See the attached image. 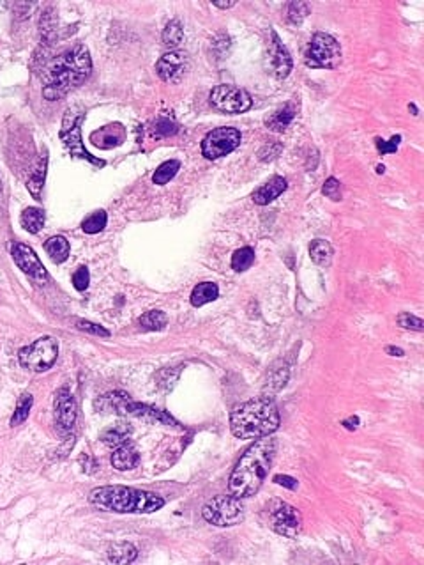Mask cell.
Listing matches in <instances>:
<instances>
[{
	"mask_svg": "<svg viewBox=\"0 0 424 565\" xmlns=\"http://www.w3.org/2000/svg\"><path fill=\"white\" fill-rule=\"evenodd\" d=\"M399 142H401V137H399V135L393 137L389 142L382 140V138H377V149L380 151L382 154L396 153V149H398V146H399Z\"/></svg>",
	"mask_w": 424,
	"mask_h": 565,
	"instance_id": "cell-41",
	"label": "cell"
},
{
	"mask_svg": "<svg viewBox=\"0 0 424 565\" xmlns=\"http://www.w3.org/2000/svg\"><path fill=\"white\" fill-rule=\"evenodd\" d=\"M55 407V424L60 434H69L77 422V403L68 388H60L53 401Z\"/></svg>",
	"mask_w": 424,
	"mask_h": 565,
	"instance_id": "cell-12",
	"label": "cell"
},
{
	"mask_svg": "<svg viewBox=\"0 0 424 565\" xmlns=\"http://www.w3.org/2000/svg\"><path fill=\"white\" fill-rule=\"evenodd\" d=\"M154 133H156L157 137H170V135L177 133V125L168 119H159L154 125Z\"/></svg>",
	"mask_w": 424,
	"mask_h": 565,
	"instance_id": "cell-40",
	"label": "cell"
},
{
	"mask_svg": "<svg viewBox=\"0 0 424 565\" xmlns=\"http://www.w3.org/2000/svg\"><path fill=\"white\" fill-rule=\"evenodd\" d=\"M310 257L317 266H329L332 261V247L326 240H313L310 244Z\"/></svg>",
	"mask_w": 424,
	"mask_h": 565,
	"instance_id": "cell-26",
	"label": "cell"
},
{
	"mask_svg": "<svg viewBox=\"0 0 424 565\" xmlns=\"http://www.w3.org/2000/svg\"><path fill=\"white\" fill-rule=\"evenodd\" d=\"M81 119H83V116L78 112V108L68 110V114L64 117L62 129H60V140L64 142V146L68 147L69 153H71L72 156L87 160V162L94 163V165H98V167H103L105 162L94 158L92 154L85 149L83 144H81Z\"/></svg>",
	"mask_w": 424,
	"mask_h": 565,
	"instance_id": "cell-8",
	"label": "cell"
},
{
	"mask_svg": "<svg viewBox=\"0 0 424 565\" xmlns=\"http://www.w3.org/2000/svg\"><path fill=\"white\" fill-rule=\"evenodd\" d=\"M267 514L269 521H271V528L276 533L293 539L301 531V514L297 512V509H293L292 505H289L287 501H272L267 509Z\"/></svg>",
	"mask_w": 424,
	"mask_h": 565,
	"instance_id": "cell-11",
	"label": "cell"
},
{
	"mask_svg": "<svg viewBox=\"0 0 424 565\" xmlns=\"http://www.w3.org/2000/svg\"><path fill=\"white\" fill-rule=\"evenodd\" d=\"M280 411L269 397H259L239 404L230 413V429L241 440H260L271 436L280 427Z\"/></svg>",
	"mask_w": 424,
	"mask_h": 565,
	"instance_id": "cell-3",
	"label": "cell"
},
{
	"mask_svg": "<svg viewBox=\"0 0 424 565\" xmlns=\"http://www.w3.org/2000/svg\"><path fill=\"white\" fill-rule=\"evenodd\" d=\"M59 344L53 337H41L34 344L23 347L18 353L20 364L34 373H44L57 362Z\"/></svg>",
	"mask_w": 424,
	"mask_h": 565,
	"instance_id": "cell-6",
	"label": "cell"
},
{
	"mask_svg": "<svg viewBox=\"0 0 424 565\" xmlns=\"http://www.w3.org/2000/svg\"><path fill=\"white\" fill-rule=\"evenodd\" d=\"M322 192L323 195L331 199V201H341V186H339V181L336 179V177H329V179L326 181Z\"/></svg>",
	"mask_w": 424,
	"mask_h": 565,
	"instance_id": "cell-39",
	"label": "cell"
},
{
	"mask_svg": "<svg viewBox=\"0 0 424 565\" xmlns=\"http://www.w3.org/2000/svg\"><path fill=\"white\" fill-rule=\"evenodd\" d=\"M89 282H90V273L87 268H78L77 271H75V275H72V286H75V289L77 291H85L87 287H89Z\"/></svg>",
	"mask_w": 424,
	"mask_h": 565,
	"instance_id": "cell-38",
	"label": "cell"
},
{
	"mask_svg": "<svg viewBox=\"0 0 424 565\" xmlns=\"http://www.w3.org/2000/svg\"><path fill=\"white\" fill-rule=\"evenodd\" d=\"M129 434H131V427H127L126 424H117V425H114V427L106 429L105 433L101 434V440L105 445L117 449V447L127 443Z\"/></svg>",
	"mask_w": 424,
	"mask_h": 565,
	"instance_id": "cell-27",
	"label": "cell"
},
{
	"mask_svg": "<svg viewBox=\"0 0 424 565\" xmlns=\"http://www.w3.org/2000/svg\"><path fill=\"white\" fill-rule=\"evenodd\" d=\"M216 5V8H220V9H228V8H233V5H235V2H226V4H214Z\"/></svg>",
	"mask_w": 424,
	"mask_h": 565,
	"instance_id": "cell-46",
	"label": "cell"
},
{
	"mask_svg": "<svg viewBox=\"0 0 424 565\" xmlns=\"http://www.w3.org/2000/svg\"><path fill=\"white\" fill-rule=\"evenodd\" d=\"M289 374H290V371L287 365H283V367H280V368H274V371L269 374L267 383H265V386H263V397H265L267 394L272 395V394H276V392H280V390L287 385V381H289Z\"/></svg>",
	"mask_w": 424,
	"mask_h": 565,
	"instance_id": "cell-28",
	"label": "cell"
},
{
	"mask_svg": "<svg viewBox=\"0 0 424 565\" xmlns=\"http://www.w3.org/2000/svg\"><path fill=\"white\" fill-rule=\"evenodd\" d=\"M187 64H189V60H187V55L184 51L170 50L168 53H165L161 59L157 60L156 71L161 80L174 81L186 73Z\"/></svg>",
	"mask_w": 424,
	"mask_h": 565,
	"instance_id": "cell-15",
	"label": "cell"
},
{
	"mask_svg": "<svg viewBox=\"0 0 424 565\" xmlns=\"http://www.w3.org/2000/svg\"><path fill=\"white\" fill-rule=\"evenodd\" d=\"M308 14H310V4L306 2H292L289 5V22L293 25H301Z\"/></svg>",
	"mask_w": 424,
	"mask_h": 565,
	"instance_id": "cell-35",
	"label": "cell"
},
{
	"mask_svg": "<svg viewBox=\"0 0 424 565\" xmlns=\"http://www.w3.org/2000/svg\"><path fill=\"white\" fill-rule=\"evenodd\" d=\"M124 128L122 125H108L105 128H101L99 131H94L90 135V140L96 144L98 147H103V149H110L114 146H119L124 140Z\"/></svg>",
	"mask_w": 424,
	"mask_h": 565,
	"instance_id": "cell-17",
	"label": "cell"
},
{
	"mask_svg": "<svg viewBox=\"0 0 424 565\" xmlns=\"http://www.w3.org/2000/svg\"><path fill=\"white\" fill-rule=\"evenodd\" d=\"M138 557V551L133 544L117 542L108 549V562L110 564H131Z\"/></svg>",
	"mask_w": 424,
	"mask_h": 565,
	"instance_id": "cell-22",
	"label": "cell"
},
{
	"mask_svg": "<svg viewBox=\"0 0 424 565\" xmlns=\"http://www.w3.org/2000/svg\"><path fill=\"white\" fill-rule=\"evenodd\" d=\"M178 168H181V162H177V160H168V162L161 163V165L156 168V172H154V176H153L154 184L163 186V184L168 183L170 179H174L175 174L178 172Z\"/></svg>",
	"mask_w": 424,
	"mask_h": 565,
	"instance_id": "cell-31",
	"label": "cell"
},
{
	"mask_svg": "<svg viewBox=\"0 0 424 565\" xmlns=\"http://www.w3.org/2000/svg\"><path fill=\"white\" fill-rule=\"evenodd\" d=\"M77 326L78 330L81 331H87V334L90 335H96V337H110V331L105 330L103 326L96 325V323H90V321H83V319H78L77 321Z\"/></svg>",
	"mask_w": 424,
	"mask_h": 565,
	"instance_id": "cell-37",
	"label": "cell"
},
{
	"mask_svg": "<svg viewBox=\"0 0 424 565\" xmlns=\"http://www.w3.org/2000/svg\"><path fill=\"white\" fill-rule=\"evenodd\" d=\"M106 222H108V216H106L105 211H96V213L90 214L89 218H85L81 222V229L87 234H98L106 227Z\"/></svg>",
	"mask_w": 424,
	"mask_h": 565,
	"instance_id": "cell-34",
	"label": "cell"
},
{
	"mask_svg": "<svg viewBox=\"0 0 424 565\" xmlns=\"http://www.w3.org/2000/svg\"><path fill=\"white\" fill-rule=\"evenodd\" d=\"M280 153H281V144H278V142H271V144H267V146L260 151L259 156L262 162H269V160H274Z\"/></svg>",
	"mask_w": 424,
	"mask_h": 565,
	"instance_id": "cell-42",
	"label": "cell"
},
{
	"mask_svg": "<svg viewBox=\"0 0 424 565\" xmlns=\"http://www.w3.org/2000/svg\"><path fill=\"white\" fill-rule=\"evenodd\" d=\"M284 190H287V179H283L281 176H274L253 193V201L260 205H267L280 197Z\"/></svg>",
	"mask_w": 424,
	"mask_h": 565,
	"instance_id": "cell-16",
	"label": "cell"
},
{
	"mask_svg": "<svg viewBox=\"0 0 424 565\" xmlns=\"http://www.w3.org/2000/svg\"><path fill=\"white\" fill-rule=\"evenodd\" d=\"M343 425L348 429V431H354V429L359 425V418H357V416H350V418L343 420Z\"/></svg>",
	"mask_w": 424,
	"mask_h": 565,
	"instance_id": "cell-44",
	"label": "cell"
},
{
	"mask_svg": "<svg viewBox=\"0 0 424 565\" xmlns=\"http://www.w3.org/2000/svg\"><path fill=\"white\" fill-rule=\"evenodd\" d=\"M398 325L401 328H407V330H416V331H423L424 330V323L421 317L412 316L408 312H403L398 316Z\"/></svg>",
	"mask_w": 424,
	"mask_h": 565,
	"instance_id": "cell-36",
	"label": "cell"
},
{
	"mask_svg": "<svg viewBox=\"0 0 424 565\" xmlns=\"http://www.w3.org/2000/svg\"><path fill=\"white\" fill-rule=\"evenodd\" d=\"M304 60L306 66H310V68L332 69L341 60V47L331 34L317 32L306 50Z\"/></svg>",
	"mask_w": 424,
	"mask_h": 565,
	"instance_id": "cell-7",
	"label": "cell"
},
{
	"mask_svg": "<svg viewBox=\"0 0 424 565\" xmlns=\"http://www.w3.org/2000/svg\"><path fill=\"white\" fill-rule=\"evenodd\" d=\"M90 71H92V60H90L89 50L83 45H77L48 66L44 73L47 86L42 87V96L50 101L60 99L68 95L72 87L83 84Z\"/></svg>",
	"mask_w": 424,
	"mask_h": 565,
	"instance_id": "cell-2",
	"label": "cell"
},
{
	"mask_svg": "<svg viewBox=\"0 0 424 565\" xmlns=\"http://www.w3.org/2000/svg\"><path fill=\"white\" fill-rule=\"evenodd\" d=\"M251 96L248 90L237 86L221 84L211 92V105L225 114H241L251 108Z\"/></svg>",
	"mask_w": 424,
	"mask_h": 565,
	"instance_id": "cell-9",
	"label": "cell"
},
{
	"mask_svg": "<svg viewBox=\"0 0 424 565\" xmlns=\"http://www.w3.org/2000/svg\"><path fill=\"white\" fill-rule=\"evenodd\" d=\"M47 165L48 158L47 156H41L38 165L34 167V171L30 172L29 181H27V188H29V192L34 195V199L41 197V190L42 186H44V177H47Z\"/></svg>",
	"mask_w": 424,
	"mask_h": 565,
	"instance_id": "cell-23",
	"label": "cell"
},
{
	"mask_svg": "<svg viewBox=\"0 0 424 565\" xmlns=\"http://www.w3.org/2000/svg\"><path fill=\"white\" fill-rule=\"evenodd\" d=\"M11 253H13V259L16 262V266L25 275H29L30 279L39 280V282H47L48 280V273L44 270L42 262L39 261V257L36 255V252L30 247L23 243H14L13 249H11Z\"/></svg>",
	"mask_w": 424,
	"mask_h": 565,
	"instance_id": "cell-13",
	"label": "cell"
},
{
	"mask_svg": "<svg viewBox=\"0 0 424 565\" xmlns=\"http://www.w3.org/2000/svg\"><path fill=\"white\" fill-rule=\"evenodd\" d=\"M241 146V131L237 128H216L207 133L202 142V153L205 158H223Z\"/></svg>",
	"mask_w": 424,
	"mask_h": 565,
	"instance_id": "cell-10",
	"label": "cell"
},
{
	"mask_svg": "<svg viewBox=\"0 0 424 565\" xmlns=\"http://www.w3.org/2000/svg\"><path fill=\"white\" fill-rule=\"evenodd\" d=\"M89 501L96 509L119 514H150L165 505V500L154 492L124 486H105L94 489Z\"/></svg>",
	"mask_w": 424,
	"mask_h": 565,
	"instance_id": "cell-4",
	"label": "cell"
},
{
	"mask_svg": "<svg viewBox=\"0 0 424 565\" xmlns=\"http://www.w3.org/2000/svg\"><path fill=\"white\" fill-rule=\"evenodd\" d=\"M44 220H47L44 218V211L41 208H27L20 216L21 227L32 232V234H38L41 231L42 225H44Z\"/></svg>",
	"mask_w": 424,
	"mask_h": 565,
	"instance_id": "cell-25",
	"label": "cell"
},
{
	"mask_svg": "<svg viewBox=\"0 0 424 565\" xmlns=\"http://www.w3.org/2000/svg\"><path fill=\"white\" fill-rule=\"evenodd\" d=\"M254 262V250L251 247H244L239 249L237 252L232 255V270L241 273V271L250 270Z\"/></svg>",
	"mask_w": 424,
	"mask_h": 565,
	"instance_id": "cell-32",
	"label": "cell"
},
{
	"mask_svg": "<svg viewBox=\"0 0 424 565\" xmlns=\"http://www.w3.org/2000/svg\"><path fill=\"white\" fill-rule=\"evenodd\" d=\"M272 41L269 43V68L271 73L276 78H287L292 71V57H290L289 50L281 43L280 36L276 34L274 30H271Z\"/></svg>",
	"mask_w": 424,
	"mask_h": 565,
	"instance_id": "cell-14",
	"label": "cell"
},
{
	"mask_svg": "<svg viewBox=\"0 0 424 565\" xmlns=\"http://www.w3.org/2000/svg\"><path fill=\"white\" fill-rule=\"evenodd\" d=\"M168 323V317H166L165 312L161 310H148L144 316L138 319V325L147 331H159L163 330Z\"/></svg>",
	"mask_w": 424,
	"mask_h": 565,
	"instance_id": "cell-29",
	"label": "cell"
},
{
	"mask_svg": "<svg viewBox=\"0 0 424 565\" xmlns=\"http://www.w3.org/2000/svg\"><path fill=\"white\" fill-rule=\"evenodd\" d=\"M278 441L274 438H260L242 454L237 466L230 475V492L237 498H248L259 491L274 461Z\"/></svg>",
	"mask_w": 424,
	"mask_h": 565,
	"instance_id": "cell-1",
	"label": "cell"
},
{
	"mask_svg": "<svg viewBox=\"0 0 424 565\" xmlns=\"http://www.w3.org/2000/svg\"><path fill=\"white\" fill-rule=\"evenodd\" d=\"M138 462H140V454L131 443H124V445L117 447L114 455H111V464H114L115 470L119 471L133 470Z\"/></svg>",
	"mask_w": 424,
	"mask_h": 565,
	"instance_id": "cell-19",
	"label": "cell"
},
{
	"mask_svg": "<svg viewBox=\"0 0 424 565\" xmlns=\"http://www.w3.org/2000/svg\"><path fill=\"white\" fill-rule=\"evenodd\" d=\"M295 116H297L295 103L290 101V103H287V105H283L281 108H278V110L272 112L271 116L265 119V125H267V128L272 129V131H284V129L292 125V121L295 119Z\"/></svg>",
	"mask_w": 424,
	"mask_h": 565,
	"instance_id": "cell-18",
	"label": "cell"
},
{
	"mask_svg": "<svg viewBox=\"0 0 424 565\" xmlns=\"http://www.w3.org/2000/svg\"><path fill=\"white\" fill-rule=\"evenodd\" d=\"M44 250L50 255V259L55 264H60L68 259L69 255V241L64 236H53L44 243Z\"/></svg>",
	"mask_w": 424,
	"mask_h": 565,
	"instance_id": "cell-24",
	"label": "cell"
},
{
	"mask_svg": "<svg viewBox=\"0 0 424 565\" xmlns=\"http://www.w3.org/2000/svg\"><path fill=\"white\" fill-rule=\"evenodd\" d=\"M133 401L129 399V395L122 394V392H115V394H108L99 397V401H96V406L101 411H114V413H120V415H127V410H129V404Z\"/></svg>",
	"mask_w": 424,
	"mask_h": 565,
	"instance_id": "cell-20",
	"label": "cell"
},
{
	"mask_svg": "<svg viewBox=\"0 0 424 565\" xmlns=\"http://www.w3.org/2000/svg\"><path fill=\"white\" fill-rule=\"evenodd\" d=\"M217 296H220V289H217L216 284L202 282L191 292V305L193 307H204V305L217 300Z\"/></svg>",
	"mask_w": 424,
	"mask_h": 565,
	"instance_id": "cell-21",
	"label": "cell"
},
{
	"mask_svg": "<svg viewBox=\"0 0 424 565\" xmlns=\"http://www.w3.org/2000/svg\"><path fill=\"white\" fill-rule=\"evenodd\" d=\"M386 353L390 356H403L405 355V351H403L401 347H395V346H389L386 347Z\"/></svg>",
	"mask_w": 424,
	"mask_h": 565,
	"instance_id": "cell-45",
	"label": "cell"
},
{
	"mask_svg": "<svg viewBox=\"0 0 424 565\" xmlns=\"http://www.w3.org/2000/svg\"><path fill=\"white\" fill-rule=\"evenodd\" d=\"M184 39V29L178 20H172L166 23L165 30H163V45L168 48H177L183 43Z\"/></svg>",
	"mask_w": 424,
	"mask_h": 565,
	"instance_id": "cell-30",
	"label": "cell"
},
{
	"mask_svg": "<svg viewBox=\"0 0 424 565\" xmlns=\"http://www.w3.org/2000/svg\"><path fill=\"white\" fill-rule=\"evenodd\" d=\"M202 516L207 523L216 525V527H233L244 519V505L241 498L233 494H221V497L212 498L207 501L202 509Z\"/></svg>",
	"mask_w": 424,
	"mask_h": 565,
	"instance_id": "cell-5",
	"label": "cell"
},
{
	"mask_svg": "<svg viewBox=\"0 0 424 565\" xmlns=\"http://www.w3.org/2000/svg\"><path fill=\"white\" fill-rule=\"evenodd\" d=\"M32 404H34V399L30 394H23L20 399H18L16 410H14V415L11 418V425H20L23 424L27 418H29V413L32 410Z\"/></svg>",
	"mask_w": 424,
	"mask_h": 565,
	"instance_id": "cell-33",
	"label": "cell"
},
{
	"mask_svg": "<svg viewBox=\"0 0 424 565\" xmlns=\"http://www.w3.org/2000/svg\"><path fill=\"white\" fill-rule=\"evenodd\" d=\"M272 482L278 486H283V488L290 489V491H295L297 486H299V482H297L293 477H289V475H276L274 479H272Z\"/></svg>",
	"mask_w": 424,
	"mask_h": 565,
	"instance_id": "cell-43",
	"label": "cell"
}]
</instances>
